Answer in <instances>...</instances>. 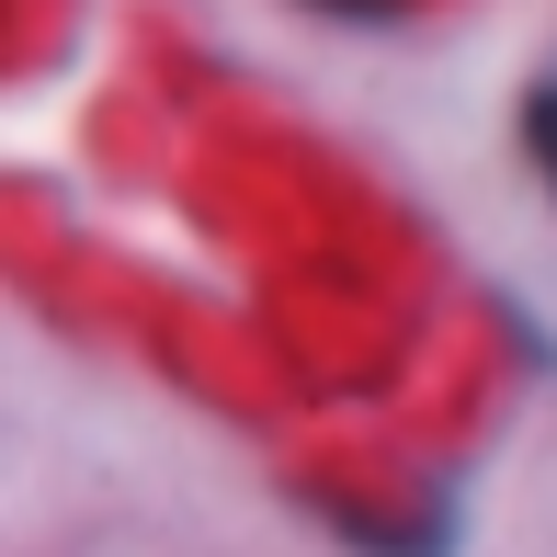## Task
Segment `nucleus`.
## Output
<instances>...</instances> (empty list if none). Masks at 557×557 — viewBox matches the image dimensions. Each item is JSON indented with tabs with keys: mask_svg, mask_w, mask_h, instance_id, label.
I'll use <instances>...</instances> for the list:
<instances>
[{
	"mask_svg": "<svg viewBox=\"0 0 557 557\" xmlns=\"http://www.w3.org/2000/svg\"><path fill=\"white\" fill-rule=\"evenodd\" d=\"M523 160H535V183L557 194V81L523 91Z\"/></svg>",
	"mask_w": 557,
	"mask_h": 557,
	"instance_id": "nucleus-1",
	"label": "nucleus"
},
{
	"mask_svg": "<svg viewBox=\"0 0 557 557\" xmlns=\"http://www.w3.org/2000/svg\"><path fill=\"white\" fill-rule=\"evenodd\" d=\"M319 12H342V23H398L410 0H319Z\"/></svg>",
	"mask_w": 557,
	"mask_h": 557,
	"instance_id": "nucleus-2",
	"label": "nucleus"
}]
</instances>
